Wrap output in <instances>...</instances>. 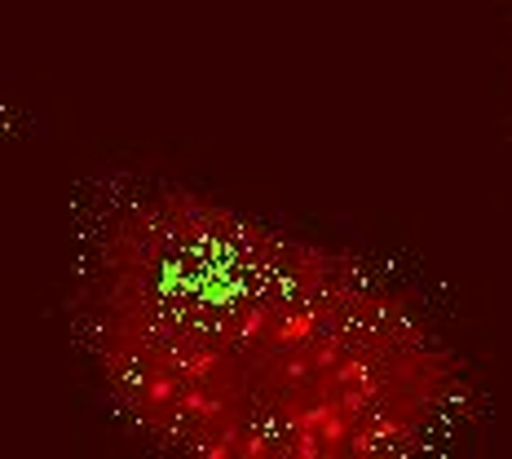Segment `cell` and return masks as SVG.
I'll return each mask as SVG.
<instances>
[{
    "instance_id": "1",
    "label": "cell",
    "mask_w": 512,
    "mask_h": 459,
    "mask_svg": "<svg viewBox=\"0 0 512 459\" xmlns=\"http://www.w3.org/2000/svg\"><path fill=\"white\" fill-rule=\"evenodd\" d=\"M89 301L120 393L164 433L212 451L376 442L402 407L407 336L376 296L270 234L151 208L102 243Z\"/></svg>"
}]
</instances>
